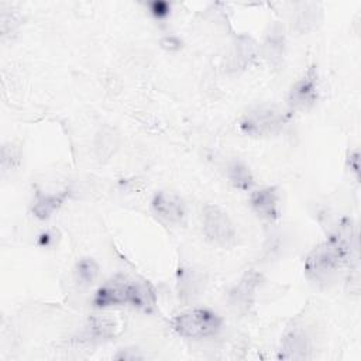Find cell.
Wrapping results in <instances>:
<instances>
[{
	"instance_id": "cell-1",
	"label": "cell",
	"mask_w": 361,
	"mask_h": 361,
	"mask_svg": "<svg viewBox=\"0 0 361 361\" xmlns=\"http://www.w3.org/2000/svg\"><path fill=\"white\" fill-rule=\"evenodd\" d=\"M355 250V235L351 231V226H341L306 255L303 265L306 276L316 282L326 281L350 264Z\"/></svg>"
},
{
	"instance_id": "cell-2",
	"label": "cell",
	"mask_w": 361,
	"mask_h": 361,
	"mask_svg": "<svg viewBox=\"0 0 361 361\" xmlns=\"http://www.w3.org/2000/svg\"><path fill=\"white\" fill-rule=\"evenodd\" d=\"M92 302L96 307L128 303L144 313H152L157 307V293L149 282L118 274L96 290Z\"/></svg>"
},
{
	"instance_id": "cell-3",
	"label": "cell",
	"mask_w": 361,
	"mask_h": 361,
	"mask_svg": "<svg viewBox=\"0 0 361 361\" xmlns=\"http://www.w3.org/2000/svg\"><path fill=\"white\" fill-rule=\"evenodd\" d=\"M289 121V113L275 104L250 109L240 120V130L250 137H268L279 133Z\"/></svg>"
},
{
	"instance_id": "cell-4",
	"label": "cell",
	"mask_w": 361,
	"mask_h": 361,
	"mask_svg": "<svg viewBox=\"0 0 361 361\" xmlns=\"http://www.w3.org/2000/svg\"><path fill=\"white\" fill-rule=\"evenodd\" d=\"M221 317L206 307H193L178 313L172 319V329L185 338H204L221 330Z\"/></svg>"
},
{
	"instance_id": "cell-5",
	"label": "cell",
	"mask_w": 361,
	"mask_h": 361,
	"mask_svg": "<svg viewBox=\"0 0 361 361\" xmlns=\"http://www.w3.org/2000/svg\"><path fill=\"white\" fill-rule=\"evenodd\" d=\"M204 235L214 244L228 247L235 240V228L228 214L214 204H207L202 212Z\"/></svg>"
},
{
	"instance_id": "cell-6",
	"label": "cell",
	"mask_w": 361,
	"mask_h": 361,
	"mask_svg": "<svg viewBox=\"0 0 361 361\" xmlns=\"http://www.w3.org/2000/svg\"><path fill=\"white\" fill-rule=\"evenodd\" d=\"M319 97V78L316 66L307 68L305 75L298 79L289 93H288V104L292 110H306L310 109Z\"/></svg>"
},
{
	"instance_id": "cell-7",
	"label": "cell",
	"mask_w": 361,
	"mask_h": 361,
	"mask_svg": "<svg viewBox=\"0 0 361 361\" xmlns=\"http://www.w3.org/2000/svg\"><path fill=\"white\" fill-rule=\"evenodd\" d=\"M152 210L165 221L179 224L186 217V206L183 200L171 192L159 190L152 196L151 200Z\"/></svg>"
},
{
	"instance_id": "cell-8",
	"label": "cell",
	"mask_w": 361,
	"mask_h": 361,
	"mask_svg": "<svg viewBox=\"0 0 361 361\" xmlns=\"http://www.w3.org/2000/svg\"><path fill=\"white\" fill-rule=\"evenodd\" d=\"M251 209L264 220L275 221L279 219V192L275 186H265L250 195Z\"/></svg>"
},
{
	"instance_id": "cell-9",
	"label": "cell",
	"mask_w": 361,
	"mask_h": 361,
	"mask_svg": "<svg viewBox=\"0 0 361 361\" xmlns=\"http://www.w3.org/2000/svg\"><path fill=\"white\" fill-rule=\"evenodd\" d=\"M309 357H310V340L307 334L300 327H295L289 330L281 341L279 358L306 360Z\"/></svg>"
},
{
	"instance_id": "cell-10",
	"label": "cell",
	"mask_w": 361,
	"mask_h": 361,
	"mask_svg": "<svg viewBox=\"0 0 361 361\" xmlns=\"http://www.w3.org/2000/svg\"><path fill=\"white\" fill-rule=\"evenodd\" d=\"M257 56L255 41L245 34L238 35L233 42V49L230 54V68L233 71H243L248 68Z\"/></svg>"
},
{
	"instance_id": "cell-11",
	"label": "cell",
	"mask_w": 361,
	"mask_h": 361,
	"mask_svg": "<svg viewBox=\"0 0 361 361\" xmlns=\"http://www.w3.org/2000/svg\"><path fill=\"white\" fill-rule=\"evenodd\" d=\"M68 196H69L68 190H62L58 193L37 192L31 204V212L37 219L47 220L63 204Z\"/></svg>"
},
{
	"instance_id": "cell-12",
	"label": "cell",
	"mask_w": 361,
	"mask_h": 361,
	"mask_svg": "<svg viewBox=\"0 0 361 361\" xmlns=\"http://www.w3.org/2000/svg\"><path fill=\"white\" fill-rule=\"evenodd\" d=\"M121 330L118 320L110 314L93 316L89 319L86 326V334L92 340L102 341L116 337Z\"/></svg>"
},
{
	"instance_id": "cell-13",
	"label": "cell",
	"mask_w": 361,
	"mask_h": 361,
	"mask_svg": "<svg viewBox=\"0 0 361 361\" xmlns=\"http://www.w3.org/2000/svg\"><path fill=\"white\" fill-rule=\"evenodd\" d=\"M262 55L272 66H279L285 55V35L279 25H274L262 44Z\"/></svg>"
},
{
	"instance_id": "cell-14",
	"label": "cell",
	"mask_w": 361,
	"mask_h": 361,
	"mask_svg": "<svg viewBox=\"0 0 361 361\" xmlns=\"http://www.w3.org/2000/svg\"><path fill=\"white\" fill-rule=\"evenodd\" d=\"M227 178L235 189L244 192L250 190L254 186V175L251 169L238 159H233L227 165Z\"/></svg>"
},
{
	"instance_id": "cell-15",
	"label": "cell",
	"mask_w": 361,
	"mask_h": 361,
	"mask_svg": "<svg viewBox=\"0 0 361 361\" xmlns=\"http://www.w3.org/2000/svg\"><path fill=\"white\" fill-rule=\"evenodd\" d=\"M258 278L255 274H247L241 282L235 286V289L231 292V298H233V303L238 307H247L251 303V296L255 290Z\"/></svg>"
},
{
	"instance_id": "cell-16",
	"label": "cell",
	"mask_w": 361,
	"mask_h": 361,
	"mask_svg": "<svg viewBox=\"0 0 361 361\" xmlns=\"http://www.w3.org/2000/svg\"><path fill=\"white\" fill-rule=\"evenodd\" d=\"M73 272L79 285L89 286L94 282V279L99 275V265L92 258H83L76 262Z\"/></svg>"
},
{
	"instance_id": "cell-17",
	"label": "cell",
	"mask_w": 361,
	"mask_h": 361,
	"mask_svg": "<svg viewBox=\"0 0 361 361\" xmlns=\"http://www.w3.org/2000/svg\"><path fill=\"white\" fill-rule=\"evenodd\" d=\"M296 16V27L300 31H307L309 28L314 27L317 23V14L320 11L316 10V4H303L300 10H298Z\"/></svg>"
},
{
	"instance_id": "cell-18",
	"label": "cell",
	"mask_w": 361,
	"mask_h": 361,
	"mask_svg": "<svg viewBox=\"0 0 361 361\" xmlns=\"http://www.w3.org/2000/svg\"><path fill=\"white\" fill-rule=\"evenodd\" d=\"M149 10L152 13L154 17L157 18H165L168 17L169 11H171V6L169 3L166 1H159V0H155L152 3H149Z\"/></svg>"
},
{
	"instance_id": "cell-19",
	"label": "cell",
	"mask_w": 361,
	"mask_h": 361,
	"mask_svg": "<svg viewBox=\"0 0 361 361\" xmlns=\"http://www.w3.org/2000/svg\"><path fill=\"white\" fill-rule=\"evenodd\" d=\"M13 161H18V157L14 154L11 145L10 147L4 145L3 151H1V166H3V171L14 168Z\"/></svg>"
},
{
	"instance_id": "cell-20",
	"label": "cell",
	"mask_w": 361,
	"mask_h": 361,
	"mask_svg": "<svg viewBox=\"0 0 361 361\" xmlns=\"http://www.w3.org/2000/svg\"><path fill=\"white\" fill-rule=\"evenodd\" d=\"M358 151H354L348 155V165H350V169L358 176L360 173V158H358Z\"/></svg>"
},
{
	"instance_id": "cell-21",
	"label": "cell",
	"mask_w": 361,
	"mask_h": 361,
	"mask_svg": "<svg viewBox=\"0 0 361 361\" xmlns=\"http://www.w3.org/2000/svg\"><path fill=\"white\" fill-rule=\"evenodd\" d=\"M162 45L165 48H168V49H178L180 47V41L176 37H166L162 41Z\"/></svg>"
}]
</instances>
